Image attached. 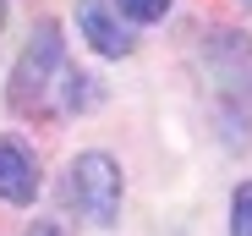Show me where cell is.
<instances>
[{"label":"cell","instance_id":"1","mask_svg":"<svg viewBox=\"0 0 252 236\" xmlns=\"http://www.w3.org/2000/svg\"><path fill=\"white\" fill-rule=\"evenodd\" d=\"M66 71V44H61V22H38L28 33V44L11 66V83H6V99L17 115H33V110H50V94Z\"/></svg>","mask_w":252,"mask_h":236},{"label":"cell","instance_id":"3","mask_svg":"<svg viewBox=\"0 0 252 236\" xmlns=\"http://www.w3.org/2000/svg\"><path fill=\"white\" fill-rule=\"evenodd\" d=\"M38 198V154L22 137H0V203H33Z\"/></svg>","mask_w":252,"mask_h":236},{"label":"cell","instance_id":"2","mask_svg":"<svg viewBox=\"0 0 252 236\" xmlns=\"http://www.w3.org/2000/svg\"><path fill=\"white\" fill-rule=\"evenodd\" d=\"M66 198L82 220L94 225H115L121 214V165L110 160L104 148H88L66 165Z\"/></svg>","mask_w":252,"mask_h":236},{"label":"cell","instance_id":"7","mask_svg":"<svg viewBox=\"0 0 252 236\" xmlns=\"http://www.w3.org/2000/svg\"><path fill=\"white\" fill-rule=\"evenodd\" d=\"M230 236H252V181H241L230 198Z\"/></svg>","mask_w":252,"mask_h":236},{"label":"cell","instance_id":"8","mask_svg":"<svg viewBox=\"0 0 252 236\" xmlns=\"http://www.w3.org/2000/svg\"><path fill=\"white\" fill-rule=\"evenodd\" d=\"M28 236H66V225H61V220H33Z\"/></svg>","mask_w":252,"mask_h":236},{"label":"cell","instance_id":"4","mask_svg":"<svg viewBox=\"0 0 252 236\" xmlns=\"http://www.w3.org/2000/svg\"><path fill=\"white\" fill-rule=\"evenodd\" d=\"M77 28H82V38H88L99 55H132V50H137L132 22H121L110 6H99V0H88V6L77 11Z\"/></svg>","mask_w":252,"mask_h":236},{"label":"cell","instance_id":"6","mask_svg":"<svg viewBox=\"0 0 252 236\" xmlns=\"http://www.w3.org/2000/svg\"><path fill=\"white\" fill-rule=\"evenodd\" d=\"M170 6H176V0H115L110 11H115L121 22H164Z\"/></svg>","mask_w":252,"mask_h":236},{"label":"cell","instance_id":"10","mask_svg":"<svg viewBox=\"0 0 252 236\" xmlns=\"http://www.w3.org/2000/svg\"><path fill=\"white\" fill-rule=\"evenodd\" d=\"M241 6H252V0H241Z\"/></svg>","mask_w":252,"mask_h":236},{"label":"cell","instance_id":"5","mask_svg":"<svg viewBox=\"0 0 252 236\" xmlns=\"http://www.w3.org/2000/svg\"><path fill=\"white\" fill-rule=\"evenodd\" d=\"M99 104V83L88 71H61V83H55V94H50V110H61V115H77V110H94Z\"/></svg>","mask_w":252,"mask_h":236},{"label":"cell","instance_id":"9","mask_svg":"<svg viewBox=\"0 0 252 236\" xmlns=\"http://www.w3.org/2000/svg\"><path fill=\"white\" fill-rule=\"evenodd\" d=\"M6 17H11V0H0V28H6Z\"/></svg>","mask_w":252,"mask_h":236}]
</instances>
